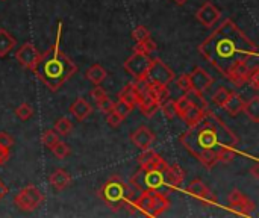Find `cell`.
<instances>
[{"label":"cell","instance_id":"1","mask_svg":"<svg viewBox=\"0 0 259 218\" xmlns=\"http://www.w3.org/2000/svg\"><path fill=\"white\" fill-rule=\"evenodd\" d=\"M200 55L211 62L221 74H228L234 65L255 61L258 46L231 19L224 20L199 46Z\"/></svg>","mask_w":259,"mask_h":218},{"label":"cell","instance_id":"2","mask_svg":"<svg viewBox=\"0 0 259 218\" xmlns=\"http://www.w3.org/2000/svg\"><path fill=\"white\" fill-rule=\"evenodd\" d=\"M179 141L191 155L197 156L205 150L236 147L239 140L214 112L206 109L203 119L189 126V129L181 135Z\"/></svg>","mask_w":259,"mask_h":218},{"label":"cell","instance_id":"3","mask_svg":"<svg viewBox=\"0 0 259 218\" xmlns=\"http://www.w3.org/2000/svg\"><path fill=\"white\" fill-rule=\"evenodd\" d=\"M59 38L61 27L58 30V37L53 46L40 56L35 69L32 70L50 91H58L77 72L76 64L59 48Z\"/></svg>","mask_w":259,"mask_h":218},{"label":"cell","instance_id":"4","mask_svg":"<svg viewBox=\"0 0 259 218\" xmlns=\"http://www.w3.org/2000/svg\"><path fill=\"white\" fill-rule=\"evenodd\" d=\"M131 187L145 193V191H161V190H168V182H167V176H165V170L159 171V170H150V169H141L140 171H137L131 180Z\"/></svg>","mask_w":259,"mask_h":218},{"label":"cell","instance_id":"5","mask_svg":"<svg viewBox=\"0 0 259 218\" xmlns=\"http://www.w3.org/2000/svg\"><path fill=\"white\" fill-rule=\"evenodd\" d=\"M127 190L129 187L120 176H112L108 182L103 183V187L99 191V197L112 211L117 212L124 206Z\"/></svg>","mask_w":259,"mask_h":218},{"label":"cell","instance_id":"6","mask_svg":"<svg viewBox=\"0 0 259 218\" xmlns=\"http://www.w3.org/2000/svg\"><path fill=\"white\" fill-rule=\"evenodd\" d=\"M44 202V194L35 187V185H27L22 188L14 197V205L20 211L32 212L38 209Z\"/></svg>","mask_w":259,"mask_h":218},{"label":"cell","instance_id":"7","mask_svg":"<svg viewBox=\"0 0 259 218\" xmlns=\"http://www.w3.org/2000/svg\"><path fill=\"white\" fill-rule=\"evenodd\" d=\"M150 64H152L150 55H142V53L134 52L132 56H129L124 61L123 67L135 80H140V79H145V76H147Z\"/></svg>","mask_w":259,"mask_h":218},{"label":"cell","instance_id":"8","mask_svg":"<svg viewBox=\"0 0 259 218\" xmlns=\"http://www.w3.org/2000/svg\"><path fill=\"white\" fill-rule=\"evenodd\" d=\"M149 82L152 83H161V85H168L170 82L174 80V73L167 64H164L161 59H152V64L149 67L147 76Z\"/></svg>","mask_w":259,"mask_h":218},{"label":"cell","instance_id":"9","mask_svg":"<svg viewBox=\"0 0 259 218\" xmlns=\"http://www.w3.org/2000/svg\"><path fill=\"white\" fill-rule=\"evenodd\" d=\"M41 53L38 52V48L32 44V43H24L17 52H15V59H17L24 69L27 70H34L35 65L40 59Z\"/></svg>","mask_w":259,"mask_h":218},{"label":"cell","instance_id":"10","mask_svg":"<svg viewBox=\"0 0 259 218\" xmlns=\"http://www.w3.org/2000/svg\"><path fill=\"white\" fill-rule=\"evenodd\" d=\"M137 162L141 165V169H150V170H159V171H164L168 167L165 159L161 158L150 147L142 150V153L137 158Z\"/></svg>","mask_w":259,"mask_h":218},{"label":"cell","instance_id":"11","mask_svg":"<svg viewBox=\"0 0 259 218\" xmlns=\"http://www.w3.org/2000/svg\"><path fill=\"white\" fill-rule=\"evenodd\" d=\"M188 74L191 80V88L194 91L203 93L214 83V79L211 77V74H209L205 69H202V67H196V69Z\"/></svg>","mask_w":259,"mask_h":218},{"label":"cell","instance_id":"12","mask_svg":"<svg viewBox=\"0 0 259 218\" xmlns=\"http://www.w3.org/2000/svg\"><path fill=\"white\" fill-rule=\"evenodd\" d=\"M196 19L205 26V27H211L217 23V20L220 19V11L218 8L211 3V2H205L199 11L196 12Z\"/></svg>","mask_w":259,"mask_h":218},{"label":"cell","instance_id":"13","mask_svg":"<svg viewBox=\"0 0 259 218\" xmlns=\"http://www.w3.org/2000/svg\"><path fill=\"white\" fill-rule=\"evenodd\" d=\"M155 140H156L155 133L149 127H145V126H141L135 132L131 133V141L134 143L135 147H138L141 150L149 148L155 143Z\"/></svg>","mask_w":259,"mask_h":218},{"label":"cell","instance_id":"14","mask_svg":"<svg viewBox=\"0 0 259 218\" xmlns=\"http://www.w3.org/2000/svg\"><path fill=\"white\" fill-rule=\"evenodd\" d=\"M187 191L192 195V197H196L199 200H202V202L205 203H211L214 205L215 203V195L208 190V187L205 185V183L199 179L196 180H192L189 185L187 187Z\"/></svg>","mask_w":259,"mask_h":218},{"label":"cell","instance_id":"15","mask_svg":"<svg viewBox=\"0 0 259 218\" xmlns=\"http://www.w3.org/2000/svg\"><path fill=\"white\" fill-rule=\"evenodd\" d=\"M250 73V67L247 62H239L236 65H234L232 69L229 70V73L226 74L235 87H242L244 83H247V77Z\"/></svg>","mask_w":259,"mask_h":218},{"label":"cell","instance_id":"16","mask_svg":"<svg viewBox=\"0 0 259 218\" xmlns=\"http://www.w3.org/2000/svg\"><path fill=\"white\" fill-rule=\"evenodd\" d=\"M91 112H93V106L82 97L76 98L70 106V114L74 117L77 121H85L91 115Z\"/></svg>","mask_w":259,"mask_h":218},{"label":"cell","instance_id":"17","mask_svg":"<svg viewBox=\"0 0 259 218\" xmlns=\"http://www.w3.org/2000/svg\"><path fill=\"white\" fill-rule=\"evenodd\" d=\"M71 180H73L71 174L66 170H62V169L55 170L50 174V177H48V182H50L52 188H55L56 191H64L66 188H69Z\"/></svg>","mask_w":259,"mask_h":218},{"label":"cell","instance_id":"18","mask_svg":"<svg viewBox=\"0 0 259 218\" xmlns=\"http://www.w3.org/2000/svg\"><path fill=\"white\" fill-rule=\"evenodd\" d=\"M170 208V200L167 194L161 191H152V209L150 217H159Z\"/></svg>","mask_w":259,"mask_h":218},{"label":"cell","instance_id":"19","mask_svg":"<svg viewBox=\"0 0 259 218\" xmlns=\"http://www.w3.org/2000/svg\"><path fill=\"white\" fill-rule=\"evenodd\" d=\"M165 176H167V182H168V188L170 191H174L181 187V183L185 179V171L181 169L177 164L168 165L165 169Z\"/></svg>","mask_w":259,"mask_h":218},{"label":"cell","instance_id":"20","mask_svg":"<svg viewBox=\"0 0 259 218\" xmlns=\"http://www.w3.org/2000/svg\"><path fill=\"white\" fill-rule=\"evenodd\" d=\"M244 100H242V97L239 94H235V93H231L228 94V98L224 100V103L221 108H224V111L228 112L229 115L232 117H236L239 112H242V106H244Z\"/></svg>","mask_w":259,"mask_h":218},{"label":"cell","instance_id":"21","mask_svg":"<svg viewBox=\"0 0 259 218\" xmlns=\"http://www.w3.org/2000/svg\"><path fill=\"white\" fill-rule=\"evenodd\" d=\"M149 97L153 98L155 102H158L159 105L165 102V100L170 97V91L167 88V85H161V83H152L149 85Z\"/></svg>","mask_w":259,"mask_h":218},{"label":"cell","instance_id":"22","mask_svg":"<svg viewBox=\"0 0 259 218\" xmlns=\"http://www.w3.org/2000/svg\"><path fill=\"white\" fill-rule=\"evenodd\" d=\"M137 106L141 109V112H142L144 117H147V119H152V117L159 111V106H161V105L147 96V97H144V98H140L138 103H137Z\"/></svg>","mask_w":259,"mask_h":218},{"label":"cell","instance_id":"23","mask_svg":"<svg viewBox=\"0 0 259 218\" xmlns=\"http://www.w3.org/2000/svg\"><path fill=\"white\" fill-rule=\"evenodd\" d=\"M108 77V72L103 69L100 64H94L87 70V79L93 82L94 85H100V83Z\"/></svg>","mask_w":259,"mask_h":218},{"label":"cell","instance_id":"24","mask_svg":"<svg viewBox=\"0 0 259 218\" xmlns=\"http://www.w3.org/2000/svg\"><path fill=\"white\" fill-rule=\"evenodd\" d=\"M15 47V38L5 29H0V58H5Z\"/></svg>","mask_w":259,"mask_h":218},{"label":"cell","instance_id":"25","mask_svg":"<svg viewBox=\"0 0 259 218\" xmlns=\"http://www.w3.org/2000/svg\"><path fill=\"white\" fill-rule=\"evenodd\" d=\"M206 109L203 108H199V106H194L191 105L182 115V120L188 124V126H192V124H196L197 121H200L203 119V115H205Z\"/></svg>","mask_w":259,"mask_h":218},{"label":"cell","instance_id":"26","mask_svg":"<svg viewBox=\"0 0 259 218\" xmlns=\"http://www.w3.org/2000/svg\"><path fill=\"white\" fill-rule=\"evenodd\" d=\"M118 100H123V102H126L127 105H131L132 108L137 106V93H135V87H134V82L131 83H126V85L123 87V90L118 93Z\"/></svg>","mask_w":259,"mask_h":218},{"label":"cell","instance_id":"27","mask_svg":"<svg viewBox=\"0 0 259 218\" xmlns=\"http://www.w3.org/2000/svg\"><path fill=\"white\" fill-rule=\"evenodd\" d=\"M242 112H244L253 123L259 121V97H252L247 103L242 106Z\"/></svg>","mask_w":259,"mask_h":218},{"label":"cell","instance_id":"28","mask_svg":"<svg viewBox=\"0 0 259 218\" xmlns=\"http://www.w3.org/2000/svg\"><path fill=\"white\" fill-rule=\"evenodd\" d=\"M55 130L59 137H69L73 130V123L67 119V117H61V119L55 123Z\"/></svg>","mask_w":259,"mask_h":218},{"label":"cell","instance_id":"29","mask_svg":"<svg viewBox=\"0 0 259 218\" xmlns=\"http://www.w3.org/2000/svg\"><path fill=\"white\" fill-rule=\"evenodd\" d=\"M156 47H158L156 43L149 37V38H145L144 41L137 43V46L134 47V52L135 53H142V55H150L152 52H155Z\"/></svg>","mask_w":259,"mask_h":218},{"label":"cell","instance_id":"30","mask_svg":"<svg viewBox=\"0 0 259 218\" xmlns=\"http://www.w3.org/2000/svg\"><path fill=\"white\" fill-rule=\"evenodd\" d=\"M236 153L234 147H220L217 150V159L218 162H223V164H229L235 159Z\"/></svg>","mask_w":259,"mask_h":218},{"label":"cell","instance_id":"31","mask_svg":"<svg viewBox=\"0 0 259 218\" xmlns=\"http://www.w3.org/2000/svg\"><path fill=\"white\" fill-rule=\"evenodd\" d=\"M231 208H234V211H235L236 214H239V215H250V214L256 209L255 203L252 202L250 198H247V197L242 200L241 203H238V205H235V206H231Z\"/></svg>","mask_w":259,"mask_h":218},{"label":"cell","instance_id":"32","mask_svg":"<svg viewBox=\"0 0 259 218\" xmlns=\"http://www.w3.org/2000/svg\"><path fill=\"white\" fill-rule=\"evenodd\" d=\"M58 141H59V135L55 129H48L41 135V144L47 148H52Z\"/></svg>","mask_w":259,"mask_h":218},{"label":"cell","instance_id":"33","mask_svg":"<svg viewBox=\"0 0 259 218\" xmlns=\"http://www.w3.org/2000/svg\"><path fill=\"white\" fill-rule=\"evenodd\" d=\"M52 152H53V155L58 158V159H66L70 153H71V148H70V145L69 144H66V143H62V141H58L52 148Z\"/></svg>","mask_w":259,"mask_h":218},{"label":"cell","instance_id":"34","mask_svg":"<svg viewBox=\"0 0 259 218\" xmlns=\"http://www.w3.org/2000/svg\"><path fill=\"white\" fill-rule=\"evenodd\" d=\"M192 103H191V100H189V97H188V94H185V96H182V97H179L174 102V106H176V115H179V117H182L184 115V112L191 106Z\"/></svg>","mask_w":259,"mask_h":218},{"label":"cell","instance_id":"35","mask_svg":"<svg viewBox=\"0 0 259 218\" xmlns=\"http://www.w3.org/2000/svg\"><path fill=\"white\" fill-rule=\"evenodd\" d=\"M15 115H17L20 120L26 121L34 115V108H32L29 103H22L19 108H15Z\"/></svg>","mask_w":259,"mask_h":218},{"label":"cell","instance_id":"36","mask_svg":"<svg viewBox=\"0 0 259 218\" xmlns=\"http://www.w3.org/2000/svg\"><path fill=\"white\" fill-rule=\"evenodd\" d=\"M187 94H188V97H189V100H191V103H192L194 106H199V108L208 109V103H206V100L203 98L202 93L191 90V91L187 93Z\"/></svg>","mask_w":259,"mask_h":218},{"label":"cell","instance_id":"37","mask_svg":"<svg viewBox=\"0 0 259 218\" xmlns=\"http://www.w3.org/2000/svg\"><path fill=\"white\" fill-rule=\"evenodd\" d=\"M97 109H99L100 112H103V114H109V112H112L114 111V102L108 97V96H105V97H102L100 100H97Z\"/></svg>","mask_w":259,"mask_h":218},{"label":"cell","instance_id":"38","mask_svg":"<svg viewBox=\"0 0 259 218\" xmlns=\"http://www.w3.org/2000/svg\"><path fill=\"white\" fill-rule=\"evenodd\" d=\"M159 109H163L164 115L167 117V119H174V115H176V106H174V100H170L167 98L165 102L161 103Z\"/></svg>","mask_w":259,"mask_h":218},{"label":"cell","instance_id":"39","mask_svg":"<svg viewBox=\"0 0 259 218\" xmlns=\"http://www.w3.org/2000/svg\"><path fill=\"white\" fill-rule=\"evenodd\" d=\"M132 106L131 105H127L126 102H123V100H118V102L114 105V112H117L121 119H126V117L132 112Z\"/></svg>","mask_w":259,"mask_h":218},{"label":"cell","instance_id":"40","mask_svg":"<svg viewBox=\"0 0 259 218\" xmlns=\"http://www.w3.org/2000/svg\"><path fill=\"white\" fill-rule=\"evenodd\" d=\"M149 37H150V32H149V29L145 27V26H137V27L134 29V32H132V38H134L137 43L144 41L145 38H149Z\"/></svg>","mask_w":259,"mask_h":218},{"label":"cell","instance_id":"41","mask_svg":"<svg viewBox=\"0 0 259 218\" xmlns=\"http://www.w3.org/2000/svg\"><path fill=\"white\" fill-rule=\"evenodd\" d=\"M176 85L179 87V90H182L185 94L189 93L192 88H191V80H189V74H182L179 79L176 80Z\"/></svg>","mask_w":259,"mask_h":218},{"label":"cell","instance_id":"42","mask_svg":"<svg viewBox=\"0 0 259 218\" xmlns=\"http://www.w3.org/2000/svg\"><path fill=\"white\" fill-rule=\"evenodd\" d=\"M247 83H250L253 90H259V69L258 67H253L250 69V73H249V77H247Z\"/></svg>","mask_w":259,"mask_h":218},{"label":"cell","instance_id":"43","mask_svg":"<svg viewBox=\"0 0 259 218\" xmlns=\"http://www.w3.org/2000/svg\"><path fill=\"white\" fill-rule=\"evenodd\" d=\"M228 94H229V91L226 90V88H218L215 93H214V96H212V102L215 103V105H218V106H223V103H224V100L228 98Z\"/></svg>","mask_w":259,"mask_h":218},{"label":"cell","instance_id":"44","mask_svg":"<svg viewBox=\"0 0 259 218\" xmlns=\"http://www.w3.org/2000/svg\"><path fill=\"white\" fill-rule=\"evenodd\" d=\"M123 120H124V119H121V117H120L117 112H114V111L109 112L108 117H106V123H108L111 127H114V129H117V127L123 123Z\"/></svg>","mask_w":259,"mask_h":218},{"label":"cell","instance_id":"45","mask_svg":"<svg viewBox=\"0 0 259 218\" xmlns=\"http://www.w3.org/2000/svg\"><path fill=\"white\" fill-rule=\"evenodd\" d=\"M246 198V195L242 194L241 191H238V190H234L231 194H229V206H235V205H238V203H241L242 200Z\"/></svg>","mask_w":259,"mask_h":218},{"label":"cell","instance_id":"46","mask_svg":"<svg viewBox=\"0 0 259 218\" xmlns=\"http://www.w3.org/2000/svg\"><path fill=\"white\" fill-rule=\"evenodd\" d=\"M12 144H14V138L9 135V133H6V132H0V145L11 148Z\"/></svg>","mask_w":259,"mask_h":218},{"label":"cell","instance_id":"47","mask_svg":"<svg viewBox=\"0 0 259 218\" xmlns=\"http://www.w3.org/2000/svg\"><path fill=\"white\" fill-rule=\"evenodd\" d=\"M105 96H106V90L102 88L100 85H97V87L91 91V98H94L95 102H97V100H100L102 97H105Z\"/></svg>","mask_w":259,"mask_h":218},{"label":"cell","instance_id":"48","mask_svg":"<svg viewBox=\"0 0 259 218\" xmlns=\"http://www.w3.org/2000/svg\"><path fill=\"white\" fill-rule=\"evenodd\" d=\"M11 156V152H9V148L8 147H2L0 145V165H3Z\"/></svg>","mask_w":259,"mask_h":218},{"label":"cell","instance_id":"49","mask_svg":"<svg viewBox=\"0 0 259 218\" xmlns=\"http://www.w3.org/2000/svg\"><path fill=\"white\" fill-rule=\"evenodd\" d=\"M9 193V190H8V187L5 185V182L0 179V200H2L6 194Z\"/></svg>","mask_w":259,"mask_h":218},{"label":"cell","instance_id":"50","mask_svg":"<svg viewBox=\"0 0 259 218\" xmlns=\"http://www.w3.org/2000/svg\"><path fill=\"white\" fill-rule=\"evenodd\" d=\"M258 169H259V167H258V164H255V165H253V169H252V174H253V177H255V179H259V173H258Z\"/></svg>","mask_w":259,"mask_h":218},{"label":"cell","instance_id":"51","mask_svg":"<svg viewBox=\"0 0 259 218\" xmlns=\"http://www.w3.org/2000/svg\"><path fill=\"white\" fill-rule=\"evenodd\" d=\"M173 2H174L176 5H185L188 0H173Z\"/></svg>","mask_w":259,"mask_h":218}]
</instances>
